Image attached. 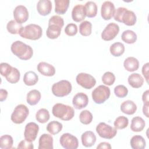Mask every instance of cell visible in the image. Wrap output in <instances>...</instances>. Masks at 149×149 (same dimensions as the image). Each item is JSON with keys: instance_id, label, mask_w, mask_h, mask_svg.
I'll return each instance as SVG.
<instances>
[{"instance_id": "6da1fadb", "label": "cell", "mask_w": 149, "mask_h": 149, "mask_svg": "<svg viewBox=\"0 0 149 149\" xmlns=\"http://www.w3.org/2000/svg\"><path fill=\"white\" fill-rule=\"evenodd\" d=\"M12 52L22 60L30 59L33 55L32 48L21 41L13 42L10 47Z\"/></svg>"}, {"instance_id": "7a4b0ae2", "label": "cell", "mask_w": 149, "mask_h": 149, "mask_svg": "<svg viewBox=\"0 0 149 149\" xmlns=\"http://www.w3.org/2000/svg\"><path fill=\"white\" fill-rule=\"evenodd\" d=\"M115 20L123 23L125 24L132 26L135 24L137 17L135 13L132 11L128 10L124 7H119L115 11L113 15Z\"/></svg>"}, {"instance_id": "3957f363", "label": "cell", "mask_w": 149, "mask_h": 149, "mask_svg": "<svg viewBox=\"0 0 149 149\" xmlns=\"http://www.w3.org/2000/svg\"><path fill=\"white\" fill-rule=\"evenodd\" d=\"M52 113L54 116L63 120H69L74 115V111L72 107L62 103L55 104L52 107Z\"/></svg>"}, {"instance_id": "277c9868", "label": "cell", "mask_w": 149, "mask_h": 149, "mask_svg": "<svg viewBox=\"0 0 149 149\" xmlns=\"http://www.w3.org/2000/svg\"><path fill=\"white\" fill-rule=\"evenodd\" d=\"M42 34V28L36 24H30L23 27L20 31V37L31 40L40 39Z\"/></svg>"}, {"instance_id": "5b68a950", "label": "cell", "mask_w": 149, "mask_h": 149, "mask_svg": "<svg viewBox=\"0 0 149 149\" xmlns=\"http://www.w3.org/2000/svg\"><path fill=\"white\" fill-rule=\"evenodd\" d=\"M72 89L71 83L66 80H62L54 83L51 88L52 94L58 97H63L69 95Z\"/></svg>"}, {"instance_id": "8992f818", "label": "cell", "mask_w": 149, "mask_h": 149, "mask_svg": "<svg viewBox=\"0 0 149 149\" xmlns=\"http://www.w3.org/2000/svg\"><path fill=\"white\" fill-rule=\"evenodd\" d=\"M110 88L105 85H100L92 91V98L95 103L101 104L107 100L110 96Z\"/></svg>"}, {"instance_id": "52a82bcc", "label": "cell", "mask_w": 149, "mask_h": 149, "mask_svg": "<svg viewBox=\"0 0 149 149\" xmlns=\"http://www.w3.org/2000/svg\"><path fill=\"white\" fill-rule=\"evenodd\" d=\"M29 114V109L24 104L17 105L10 116L11 120L16 124H21L24 122Z\"/></svg>"}, {"instance_id": "ba28073f", "label": "cell", "mask_w": 149, "mask_h": 149, "mask_svg": "<svg viewBox=\"0 0 149 149\" xmlns=\"http://www.w3.org/2000/svg\"><path fill=\"white\" fill-rule=\"evenodd\" d=\"M96 132L100 137L106 139H112L117 133L115 127H113L104 122H100L97 126Z\"/></svg>"}, {"instance_id": "9c48e42d", "label": "cell", "mask_w": 149, "mask_h": 149, "mask_svg": "<svg viewBox=\"0 0 149 149\" xmlns=\"http://www.w3.org/2000/svg\"><path fill=\"white\" fill-rule=\"evenodd\" d=\"M76 82L78 84L86 89H91L96 84L95 79L90 74L86 73H80L76 77Z\"/></svg>"}, {"instance_id": "30bf717a", "label": "cell", "mask_w": 149, "mask_h": 149, "mask_svg": "<svg viewBox=\"0 0 149 149\" xmlns=\"http://www.w3.org/2000/svg\"><path fill=\"white\" fill-rule=\"evenodd\" d=\"M61 146L65 149H76L79 146L77 138L69 133H63L59 140Z\"/></svg>"}, {"instance_id": "8fae6325", "label": "cell", "mask_w": 149, "mask_h": 149, "mask_svg": "<svg viewBox=\"0 0 149 149\" xmlns=\"http://www.w3.org/2000/svg\"><path fill=\"white\" fill-rule=\"evenodd\" d=\"M119 31V26L115 23H110L102 31L101 33V38L104 41H111L115 38Z\"/></svg>"}, {"instance_id": "7c38bea8", "label": "cell", "mask_w": 149, "mask_h": 149, "mask_svg": "<svg viewBox=\"0 0 149 149\" xmlns=\"http://www.w3.org/2000/svg\"><path fill=\"white\" fill-rule=\"evenodd\" d=\"M39 126L35 122H29L26 124L24 132V139L29 141H34L38 134Z\"/></svg>"}, {"instance_id": "4fadbf2b", "label": "cell", "mask_w": 149, "mask_h": 149, "mask_svg": "<svg viewBox=\"0 0 149 149\" xmlns=\"http://www.w3.org/2000/svg\"><path fill=\"white\" fill-rule=\"evenodd\" d=\"M115 11V8L113 2L107 1L102 3L101 8V15L103 19L105 20H110L114 15Z\"/></svg>"}, {"instance_id": "5bb4252c", "label": "cell", "mask_w": 149, "mask_h": 149, "mask_svg": "<svg viewBox=\"0 0 149 149\" xmlns=\"http://www.w3.org/2000/svg\"><path fill=\"white\" fill-rule=\"evenodd\" d=\"M13 17L15 20L22 24L29 19V12L26 6L23 5L17 6L13 10Z\"/></svg>"}, {"instance_id": "9a60e30c", "label": "cell", "mask_w": 149, "mask_h": 149, "mask_svg": "<svg viewBox=\"0 0 149 149\" xmlns=\"http://www.w3.org/2000/svg\"><path fill=\"white\" fill-rule=\"evenodd\" d=\"M88 103V96L84 93H78L73 98V105L77 109H81L86 107Z\"/></svg>"}, {"instance_id": "2e32d148", "label": "cell", "mask_w": 149, "mask_h": 149, "mask_svg": "<svg viewBox=\"0 0 149 149\" xmlns=\"http://www.w3.org/2000/svg\"><path fill=\"white\" fill-rule=\"evenodd\" d=\"M37 10L42 16L49 15L52 10V2L49 0H40L37 3Z\"/></svg>"}, {"instance_id": "e0dca14e", "label": "cell", "mask_w": 149, "mask_h": 149, "mask_svg": "<svg viewBox=\"0 0 149 149\" xmlns=\"http://www.w3.org/2000/svg\"><path fill=\"white\" fill-rule=\"evenodd\" d=\"M38 149H53V137L49 134H42L38 140Z\"/></svg>"}, {"instance_id": "ac0fdd59", "label": "cell", "mask_w": 149, "mask_h": 149, "mask_svg": "<svg viewBox=\"0 0 149 149\" xmlns=\"http://www.w3.org/2000/svg\"><path fill=\"white\" fill-rule=\"evenodd\" d=\"M37 70L45 76H52L55 73V69L54 66L45 62H40L37 66Z\"/></svg>"}, {"instance_id": "d6986e66", "label": "cell", "mask_w": 149, "mask_h": 149, "mask_svg": "<svg viewBox=\"0 0 149 149\" xmlns=\"http://www.w3.org/2000/svg\"><path fill=\"white\" fill-rule=\"evenodd\" d=\"M81 140L83 146L90 147L94 145L96 141V136L93 132L86 131L81 134Z\"/></svg>"}, {"instance_id": "ffe728a7", "label": "cell", "mask_w": 149, "mask_h": 149, "mask_svg": "<svg viewBox=\"0 0 149 149\" xmlns=\"http://www.w3.org/2000/svg\"><path fill=\"white\" fill-rule=\"evenodd\" d=\"M72 17L76 22H80L83 20L86 17L84 12V6L81 4L75 5L72 11Z\"/></svg>"}, {"instance_id": "44dd1931", "label": "cell", "mask_w": 149, "mask_h": 149, "mask_svg": "<svg viewBox=\"0 0 149 149\" xmlns=\"http://www.w3.org/2000/svg\"><path fill=\"white\" fill-rule=\"evenodd\" d=\"M120 110L123 113L133 115L137 110V105L133 101L126 100L121 104Z\"/></svg>"}, {"instance_id": "7402d4cb", "label": "cell", "mask_w": 149, "mask_h": 149, "mask_svg": "<svg viewBox=\"0 0 149 149\" xmlns=\"http://www.w3.org/2000/svg\"><path fill=\"white\" fill-rule=\"evenodd\" d=\"M129 84L133 88L141 87L144 83V79L141 74L137 73L131 74L127 79Z\"/></svg>"}, {"instance_id": "603a6c76", "label": "cell", "mask_w": 149, "mask_h": 149, "mask_svg": "<svg viewBox=\"0 0 149 149\" xmlns=\"http://www.w3.org/2000/svg\"><path fill=\"white\" fill-rule=\"evenodd\" d=\"M123 66L125 69L128 72H134L139 69V62L134 57H127L124 61Z\"/></svg>"}, {"instance_id": "cb8c5ba5", "label": "cell", "mask_w": 149, "mask_h": 149, "mask_svg": "<svg viewBox=\"0 0 149 149\" xmlns=\"http://www.w3.org/2000/svg\"><path fill=\"white\" fill-rule=\"evenodd\" d=\"M146 123L144 120L140 117V116H135L132 118L131 125H130V129L133 132H139L142 131L145 127Z\"/></svg>"}, {"instance_id": "d4e9b609", "label": "cell", "mask_w": 149, "mask_h": 149, "mask_svg": "<svg viewBox=\"0 0 149 149\" xmlns=\"http://www.w3.org/2000/svg\"><path fill=\"white\" fill-rule=\"evenodd\" d=\"M55 12L59 15L65 14L69 7V0H55Z\"/></svg>"}, {"instance_id": "484cf974", "label": "cell", "mask_w": 149, "mask_h": 149, "mask_svg": "<svg viewBox=\"0 0 149 149\" xmlns=\"http://www.w3.org/2000/svg\"><path fill=\"white\" fill-rule=\"evenodd\" d=\"M84 12L86 16L94 17L97 13V6L93 1L87 2L84 6Z\"/></svg>"}, {"instance_id": "4316f807", "label": "cell", "mask_w": 149, "mask_h": 149, "mask_svg": "<svg viewBox=\"0 0 149 149\" xmlns=\"http://www.w3.org/2000/svg\"><path fill=\"white\" fill-rule=\"evenodd\" d=\"M41 95L40 92L37 90H30L27 94L26 101L30 105H35L41 100Z\"/></svg>"}, {"instance_id": "83f0119b", "label": "cell", "mask_w": 149, "mask_h": 149, "mask_svg": "<svg viewBox=\"0 0 149 149\" xmlns=\"http://www.w3.org/2000/svg\"><path fill=\"white\" fill-rule=\"evenodd\" d=\"M130 143L131 147L133 149H143L146 146L144 139L140 135L133 136L130 140Z\"/></svg>"}, {"instance_id": "f1b7e54d", "label": "cell", "mask_w": 149, "mask_h": 149, "mask_svg": "<svg viewBox=\"0 0 149 149\" xmlns=\"http://www.w3.org/2000/svg\"><path fill=\"white\" fill-rule=\"evenodd\" d=\"M62 27L56 24H49L46 31V35L50 39L57 38L61 34Z\"/></svg>"}, {"instance_id": "f546056e", "label": "cell", "mask_w": 149, "mask_h": 149, "mask_svg": "<svg viewBox=\"0 0 149 149\" xmlns=\"http://www.w3.org/2000/svg\"><path fill=\"white\" fill-rule=\"evenodd\" d=\"M38 80V75L33 71L30 70L26 72L23 77V82L26 86H31L35 85Z\"/></svg>"}, {"instance_id": "4dcf8cb0", "label": "cell", "mask_w": 149, "mask_h": 149, "mask_svg": "<svg viewBox=\"0 0 149 149\" xmlns=\"http://www.w3.org/2000/svg\"><path fill=\"white\" fill-rule=\"evenodd\" d=\"M123 41L125 42L131 44L134 43L137 40V34L135 32L131 30H126L124 31L121 36Z\"/></svg>"}, {"instance_id": "1f68e13d", "label": "cell", "mask_w": 149, "mask_h": 149, "mask_svg": "<svg viewBox=\"0 0 149 149\" xmlns=\"http://www.w3.org/2000/svg\"><path fill=\"white\" fill-rule=\"evenodd\" d=\"M109 51L112 55L116 57L120 56L125 52V46L122 43L116 42L111 45Z\"/></svg>"}, {"instance_id": "d6a6232c", "label": "cell", "mask_w": 149, "mask_h": 149, "mask_svg": "<svg viewBox=\"0 0 149 149\" xmlns=\"http://www.w3.org/2000/svg\"><path fill=\"white\" fill-rule=\"evenodd\" d=\"M62 124L60 122L53 120L49 122L47 126V130L51 134H56L59 133L62 129Z\"/></svg>"}, {"instance_id": "836d02e7", "label": "cell", "mask_w": 149, "mask_h": 149, "mask_svg": "<svg viewBox=\"0 0 149 149\" xmlns=\"http://www.w3.org/2000/svg\"><path fill=\"white\" fill-rule=\"evenodd\" d=\"M23 27L22 24L17 22L16 20H10L6 25V29L9 33L12 34H19L20 30Z\"/></svg>"}, {"instance_id": "e575fe53", "label": "cell", "mask_w": 149, "mask_h": 149, "mask_svg": "<svg viewBox=\"0 0 149 149\" xmlns=\"http://www.w3.org/2000/svg\"><path fill=\"white\" fill-rule=\"evenodd\" d=\"M50 115L49 111L45 108H41L40 109L36 114V120L41 123H45L49 119Z\"/></svg>"}, {"instance_id": "d590c367", "label": "cell", "mask_w": 149, "mask_h": 149, "mask_svg": "<svg viewBox=\"0 0 149 149\" xmlns=\"http://www.w3.org/2000/svg\"><path fill=\"white\" fill-rule=\"evenodd\" d=\"M20 77L19 70L14 67H12L9 73L5 77L6 80L10 83H16L19 81Z\"/></svg>"}, {"instance_id": "8d00e7d4", "label": "cell", "mask_w": 149, "mask_h": 149, "mask_svg": "<svg viewBox=\"0 0 149 149\" xmlns=\"http://www.w3.org/2000/svg\"><path fill=\"white\" fill-rule=\"evenodd\" d=\"M13 140L11 136L5 134L0 137V147L2 149H10L12 148Z\"/></svg>"}, {"instance_id": "74e56055", "label": "cell", "mask_w": 149, "mask_h": 149, "mask_svg": "<svg viewBox=\"0 0 149 149\" xmlns=\"http://www.w3.org/2000/svg\"><path fill=\"white\" fill-rule=\"evenodd\" d=\"M92 24L90 22L85 20L79 25V32L83 36H88L91 34Z\"/></svg>"}, {"instance_id": "f35d334b", "label": "cell", "mask_w": 149, "mask_h": 149, "mask_svg": "<svg viewBox=\"0 0 149 149\" xmlns=\"http://www.w3.org/2000/svg\"><path fill=\"white\" fill-rule=\"evenodd\" d=\"M129 124L127 118L124 116H120L116 118L113 125L116 129H123L126 128Z\"/></svg>"}, {"instance_id": "ab89813d", "label": "cell", "mask_w": 149, "mask_h": 149, "mask_svg": "<svg viewBox=\"0 0 149 149\" xmlns=\"http://www.w3.org/2000/svg\"><path fill=\"white\" fill-rule=\"evenodd\" d=\"M79 119L81 123L88 125L93 120V115L88 110L82 111L79 115Z\"/></svg>"}, {"instance_id": "60d3db41", "label": "cell", "mask_w": 149, "mask_h": 149, "mask_svg": "<svg viewBox=\"0 0 149 149\" xmlns=\"http://www.w3.org/2000/svg\"><path fill=\"white\" fill-rule=\"evenodd\" d=\"M115 81V76L111 72H106L102 76V81L107 86L112 85Z\"/></svg>"}, {"instance_id": "b9f144b4", "label": "cell", "mask_w": 149, "mask_h": 149, "mask_svg": "<svg viewBox=\"0 0 149 149\" xmlns=\"http://www.w3.org/2000/svg\"><path fill=\"white\" fill-rule=\"evenodd\" d=\"M114 93L119 98H124L128 94V90L124 85H118L114 88Z\"/></svg>"}, {"instance_id": "7bdbcfd3", "label": "cell", "mask_w": 149, "mask_h": 149, "mask_svg": "<svg viewBox=\"0 0 149 149\" xmlns=\"http://www.w3.org/2000/svg\"><path fill=\"white\" fill-rule=\"evenodd\" d=\"M65 33L69 36H73L76 35L77 33V25L72 23L68 24L65 29Z\"/></svg>"}, {"instance_id": "ee69618b", "label": "cell", "mask_w": 149, "mask_h": 149, "mask_svg": "<svg viewBox=\"0 0 149 149\" xmlns=\"http://www.w3.org/2000/svg\"><path fill=\"white\" fill-rule=\"evenodd\" d=\"M52 24L58 25L62 28L64 25V20L62 17L58 15H54L51 17L48 21V25Z\"/></svg>"}, {"instance_id": "f6af8a7d", "label": "cell", "mask_w": 149, "mask_h": 149, "mask_svg": "<svg viewBox=\"0 0 149 149\" xmlns=\"http://www.w3.org/2000/svg\"><path fill=\"white\" fill-rule=\"evenodd\" d=\"M12 66L8 63L2 62L0 64V72L2 76H5L8 74L10 70L12 69Z\"/></svg>"}, {"instance_id": "bcb514c9", "label": "cell", "mask_w": 149, "mask_h": 149, "mask_svg": "<svg viewBox=\"0 0 149 149\" xmlns=\"http://www.w3.org/2000/svg\"><path fill=\"white\" fill-rule=\"evenodd\" d=\"M17 148H21V149H33L34 148L33 144L31 141H29L26 139L22 140L18 144Z\"/></svg>"}, {"instance_id": "7dc6e473", "label": "cell", "mask_w": 149, "mask_h": 149, "mask_svg": "<svg viewBox=\"0 0 149 149\" xmlns=\"http://www.w3.org/2000/svg\"><path fill=\"white\" fill-rule=\"evenodd\" d=\"M148 65L149 63L147 62L145 63L143 67H142V73L147 81V83H148Z\"/></svg>"}, {"instance_id": "c3c4849f", "label": "cell", "mask_w": 149, "mask_h": 149, "mask_svg": "<svg viewBox=\"0 0 149 149\" xmlns=\"http://www.w3.org/2000/svg\"><path fill=\"white\" fill-rule=\"evenodd\" d=\"M7 96H8V91L5 89L1 88L0 90V101L2 102L5 101L6 99Z\"/></svg>"}, {"instance_id": "681fc988", "label": "cell", "mask_w": 149, "mask_h": 149, "mask_svg": "<svg viewBox=\"0 0 149 149\" xmlns=\"http://www.w3.org/2000/svg\"><path fill=\"white\" fill-rule=\"evenodd\" d=\"M97 149H100V148H105V149H111V144L107 142H102L100 143L97 147Z\"/></svg>"}, {"instance_id": "f907efd6", "label": "cell", "mask_w": 149, "mask_h": 149, "mask_svg": "<svg viewBox=\"0 0 149 149\" xmlns=\"http://www.w3.org/2000/svg\"><path fill=\"white\" fill-rule=\"evenodd\" d=\"M149 90H147L146 91H144L142 95V100L144 102V104H149Z\"/></svg>"}, {"instance_id": "816d5d0a", "label": "cell", "mask_w": 149, "mask_h": 149, "mask_svg": "<svg viewBox=\"0 0 149 149\" xmlns=\"http://www.w3.org/2000/svg\"><path fill=\"white\" fill-rule=\"evenodd\" d=\"M148 106H149V104H144L143 107V114L147 118L149 117V115H148Z\"/></svg>"}]
</instances>
